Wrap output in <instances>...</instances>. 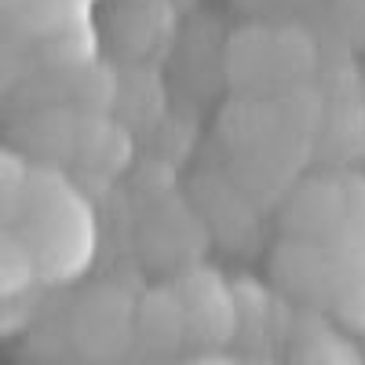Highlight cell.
Returning a JSON list of instances; mask_svg holds the SVG:
<instances>
[{
    "mask_svg": "<svg viewBox=\"0 0 365 365\" xmlns=\"http://www.w3.org/2000/svg\"><path fill=\"white\" fill-rule=\"evenodd\" d=\"M8 220V234L29 252L41 282H70L91 263L96 220L73 182L55 168H34L22 201Z\"/></svg>",
    "mask_w": 365,
    "mask_h": 365,
    "instance_id": "obj_1",
    "label": "cell"
},
{
    "mask_svg": "<svg viewBox=\"0 0 365 365\" xmlns=\"http://www.w3.org/2000/svg\"><path fill=\"white\" fill-rule=\"evenodd\" d=\"M179 296H182V311H187L190 344L220 347L234 336L241 311H237V299L230 296V289L220 274L194 267L187 278L179 282Z\"/></svg>",
    "mask_w": 365,
    "mask_h": 365,
    "instance_id": "obj_2",
    "label": "cell"
},
{
    "mask_svg": "<svg viewBox=\"0 0 365 365\" xmlns=\"http://www.w3.org/2000/svg\"><path fill=\"white\" fill-rule=\"evenodd\" d=\"M135 329L150 351H179L182 344H190V329H187V311H182V296L179 289H154L135 314Z\"/></svg>",
    "mask_w": 365,
    "mask_h": 365,
    "instance_id": "obj_3",
    "label": "cell"
},
{
    "mask_svg": "<svg viewBox=\"0 0 365 365\" xmlns=\"http://www.w3.org/2000/svg\"><path fill=\"white\" fill-rule=\"evenodd\" d=\"M296 351H303L307 358H322V361H351L354 347H347L344 340H336V332L329 329V322L322 318H307V325H299L296 329Z\"/></svg>",
    "mask_w": 365,
    "mask_h": 365,
    "instance_id": "obj_4",
    "label": "cell"
},
{
    "mask_svg": "<svg viewBox=\"0 0 365 365\" xmlns=\"http://www.w3.org/2000/svg\"><path fill=\"white\" fill-rule=\"evenodd\" d=\"M29 175H34V168H29L19 154H4V216H11L15 205L22 201L26 187H29Z\"/></svg>",
    "mask_w": 365,
    "mask_h": 365,
    "instance_id": "obj_5",
    "label": "cell"
},
{
    "mask_svg": "<svg viewBox=\"0 0 365 365\" xmlns=\"http://www.w3.org/2000/svg\"><path fill=\"white\" fill-rule=\"evenodd\" d=\"M84 4H88V0H84Z\"/></svg>",
    "mask_w": 365,
    "mask_h": 365,
    "instance_id": "obj_6",
    "label": "cell"
}]
</instances>
